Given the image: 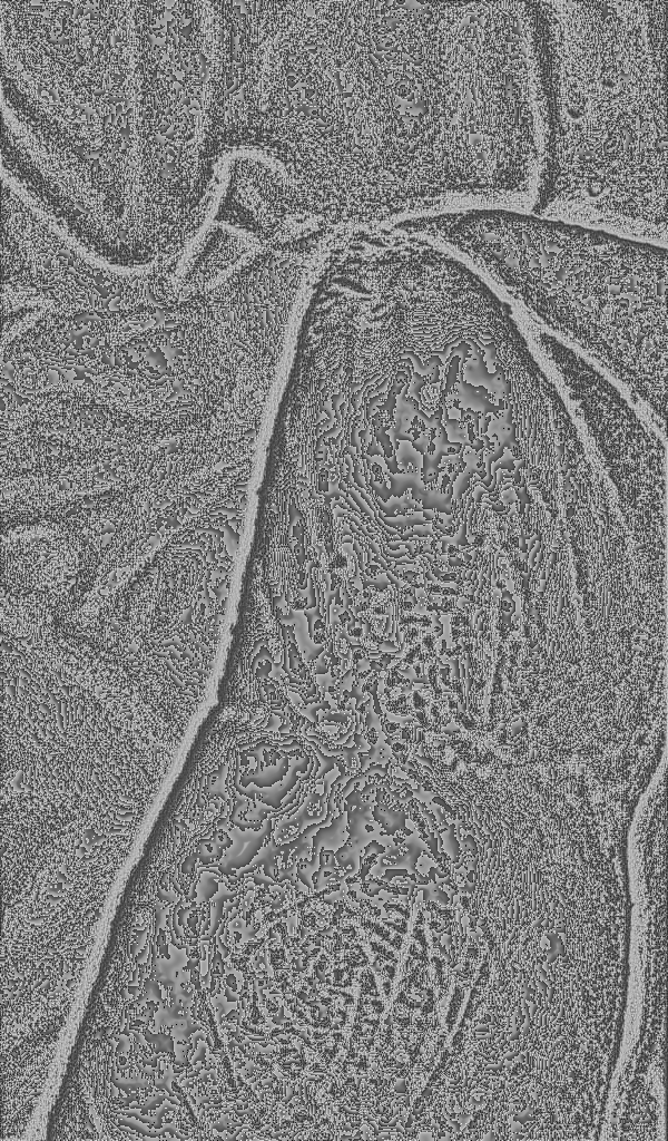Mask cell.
I'll list each match as a JSON object with an SVG mask.
<instances>
[{
    "mask_svg": "<svg viewBox=\"0 0 668 1141\" xmlns=\"http://www.w3.org/2000/svg\"><path fill=\"white\" fill-rule=\"evenodd\" d=\"M666 2H557L546 13L553 202L607 221L666 213Z\"/></svg>",
    "mask_w": 668,
    "mask_h": 1141,
    "instance_id": "cell-1",
    "label": "cell"
}]
</instances>
